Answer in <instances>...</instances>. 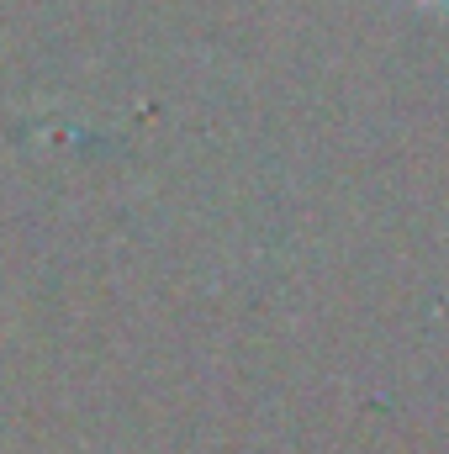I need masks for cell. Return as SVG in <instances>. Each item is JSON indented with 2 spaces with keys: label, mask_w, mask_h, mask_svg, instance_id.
I'll list each match as a JSON object with an SVG mask.
<instances>
[{
  "label": "cell",
  "mask_w": 449,
  "mask_h": 454,
  "mask_svg": "<svg viewBox=\"0 0 449 454\" xmlns=\"http://www.w3.org/2000/svg\"><path fill=\"white\" fill-rule=\"evenodd\" d=\"M434 5H449V0H434Z\"/></svg>",
  "instance_id": "cell-1"
}]
</instances>
